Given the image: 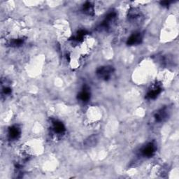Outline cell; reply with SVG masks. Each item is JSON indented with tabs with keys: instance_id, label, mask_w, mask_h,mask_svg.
Here are the masks:
<instances>
[{
	"instance_id": "obj_2",
	"label": "cell",
	"mask_w": 179,
	"mask_h": 179,
	"mask_svg": "<svg viewBox=\"0 0 179 179\" xmlns=\"http://www.w3.org/2000/svg\"><path fill=\"white\" fill-rule=\"evenodd\" d=\"M141 40V36L140 33H136L132 35L130 38L128 40V43L131 44V45H134V44L140 43V41Z\"/></svg>"
},
{
	"instance_id": "obj_1",
	"label": "cell",
	"mask_w": 179,
	"mask_h": 179,
	"mask_svg": "<svg viewBox=\"0 0 179 179\" xmlns=\"http://www.w3.org/2000/svg\"><path fill=\"white\" fill-rule=\"evenodd\" d=\"M155 150V148L154 145L152 144H150L148 145H147V146L145 147L144 149H143L142 153H143V155H144V156L150 157L154 153Z\"/></svg>"
}]
</instances>
